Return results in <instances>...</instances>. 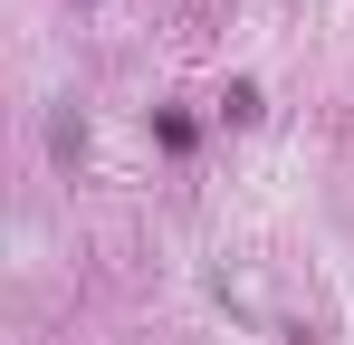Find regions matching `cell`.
Segmentation results:
<instances>
[]
</instances>
